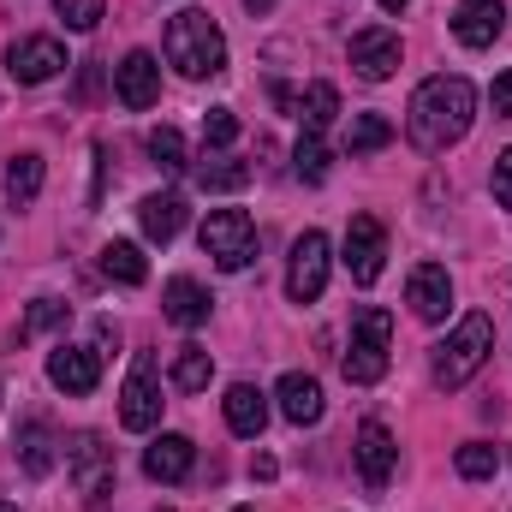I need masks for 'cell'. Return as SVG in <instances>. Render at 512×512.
Masks as SVG:
<instances>
[{
	"label": "cell",
	"mask_w": 512,
	"mask_h": 512,
	"mask_svg": "<svg viewBox=\"0 0 512 512\" xmlns=\"http://www.w3.org/2000/svg\"><path fill=\"white\" fill-rule=\"evenodd\" d=\"M471 120H477V90H471V78L435 72V78L417 84V96H411V108H405V137H411V149L441 155V149H453V143L471 131Z\"/></svg>",
	"instance_id": "6da1fadb"
},
{
	"label": "cell",
	"mask_w": 512,
	"mask_h": 512,
	"mask_svg": "<svg viewBox=\"0 0 512 512\" xmlns=\"http://www.w3.org/2000/svg\"><path fill=\"white\" fill-rule=\"evenodd\" d=\"M161 54H167V66H179V78H215V72H227V36H221V24L203 6H185V12L167 18Z\"/></svg>",
	"instance_id": "7a4b0ae2"
},
{
	"label": "cell",
	"mask_w": 512,
	"mask_h": 512,
	"mask_svg": "<svg viewBox=\"0 0 512 512\" xmlns=\"http://www.w3.org/2000/svg\"><path fill=\"white\" fill-rule=\"evenodd\" d=\"M489 352H495V316L471 310V316H465L441 346H435V382L447 387V393H459V387L489 364Z\"/></svg>",
	"instance_id": "3957f363"
},
{
	"label": "cell",
	"mask_w": 512,
	"mask_h": 512,
	"mask_svg": "<svg viewBox=\"0 0 512 512\" xmlns=\"http://www.w3.org/2000/svg\"><path fill=\"white\" fill-rule=\"evenodd\" d=\"M387 352H393V316H387L382 304L358 310V316H352V346H346V358H340L346 382L376 387L387 376Z\"/></svg>",
	"instance_id": "277c9868"
},
{
	"label": "cell",
	"mask_w": 512,
	"mask_h": 512,
	"mask_svg": "<svg viewBox=\"0 0 512 512\" xmlns=\"http://www.w3.org/2000/svg\"><path fill=\"white\" fill-rule=\"evenodd\" d=\"M197 245H203V256H209L215 268L239 274V268H251L256 262V221L245 215V209H215V215L203 221Z\"/></svg>",
	"instance_id": "5b68a950"
},
{
	"label": "cell",
	"mask_w": 512,
	"mask_h": 512,
	"mask_svg": "<svg viewBox=\"0 0 512 512\" xmlns=\"http://www.w3.org/2000/svg\"><path fill=\"white\" fill-rule=\"evenodd\" d=\"M66 465H72V477H78V489H84V507L90 512L114 507V501H108V495H114V459H108L102 435H72Z\"/></svg>",
	"instance_id": "8992f818"
},
{
	"label": "cell",
	"mask_w": 512,
	"mask_h": 512,
	"mask_svg": "<svg viewBox=\"0 0 512 512\" xmlns=\"http://www.w3.org/2000/svg\"><path fill=\"white\" fill-rule=\"evenodd\" d=\"M120 423H126L131 435H149L161 423V376H155V358L149 352L131 358V376L120 387Z\"/></svg>",
	"instance_id": "52a82bcc"
},
{
	"label": "cell",
	"mask_w": 512,
	"mask_h": 512,
	"mask_svg": "<svg viewBox=\"0 0 512 512\" xmlns=\"http://www.w3.org/2000/svg\"><path fill=\"white\" fill-rule=\"evenodd\" d=\"M328 286V239L310 227L292 239V262H286V298L292 304H316Z\"/></svg>",
	"instance_id": "ba28073f"
},
{
	"label": "cell",
	"mask_w": 512,
	"mask_h": 512,
	"mask_svg": "<svg viewBox=\"0 0 512 512\" xmlns=\"http://www.w3.org/2000/svg\"><path fill=\"white\" fill-rule=\"evenodd\" d=\"M346 268H352V280L358 286H376L387 268V227L376 215H352V227H346Z\"/></svg>",
	"instance_id": "9c48e42d"
},
{
	"label": "cell",
	"mask_w": 512,
	"mask_h": 512,
	"mask_svg": "<svg viewBox=\"0 0 512 512\" xmlns=\"http://www.w3.org/2000/svg\"><path fill=\"white\" fill-rule=\"evenodd\" d=\"M114 96L126 102V108H155L161 102V60L149 54V48H131L126 60L114 66Z\"/></svg>",
	"instance_id": "30bf717a"
},
{
	"label": "cell",
	"mask_w": 512,
	"mask_h": 512,
	"mask_svg": "<svg viewBox=\"0 0 512 512\" xmlns=\"http://www.w3.org/2000/svg\"><path fill=\"white\" fill-rule=\"evenodd\" d=\"M6 72H12L18 84H48V78L66 72V48H60L54 36H24V42L6 48Z\"/></svg>",
	"instance_id": "8fae6325"
},
{
	"label": "cell",
	"mask_w": 512,
	"mask_h": 512,
	"mask_svg": "<svg viewBox=\"0 0 512 512\" xmlns=\"http://www.w3.org/2000/svg\"><path fill=\"white\" fill-rule=\"evenodd\" d=\"M405 304H411L417 322H441V316L453 310V280H447V268H441V262H417L411 280H405Z\"/></svg>",
	"instance_id": "7c38bea8"
},
{
	"label": "cell",
	"mask_w": 512,
	"mask_h": 512,
	"mask_svg": "<svg viewBox=\"0 0 512 512\" xmlns=\"http://www.w3.org/2000/svg\"><path fill=\"white\" fill-rule=\"evenodd\" d=\"M352 459H358V477H364V489H376V495H382L387 477H393V459H399V447H393L387 423H364V429H358V441H352Z\"/></svg>",
	"instance_id": "4fadbf2b"
},
{
	"label": "cell",
	"mask_w": 512,
	"mask_h": 512,
	"mask_svg": "<svg viewBox=\"0 0 512 512\" xmlns=\"http://www.w3.org/2000/svg\"><path fill=\"white\" fill-rule=\"evenodd\" d=\"M352 66H358V78L387 84V78L399 72V36H393V30H382V24L358 30V36H352Z\"/></svg>",
	"instance_id": "5bb4252c"
},
{
	"label": "cell",
	"mask_w": 512,
	"mask_h": 512,
	"mask_svg": "<svg viewBox=\"0 0 512 512\" xmlns=\"http://www.w3.org/2000/svg\"><path fill=\"white\" fill-rule=\"evenodd\" d=\"M48 382L60 387V393H96L102 382V352H90V346H60L54 358H48Z\"/></svg>",
	"instance_id": "9a60e30c"
},
{
	"label": "cell",
	"mask_w": 512,
	"mask_h": 512,
	"mask_svg": "<svg viewBox=\"0 0 512 512\" xmlns=\"http://www.w3.org/2000/svg\"><path fill=\"white\" fill-rule=\"evenodd\" d=\"M501 30H507V6L501 0H459L453 6V36L465 48H489Z\"/></svg>",
	"instance_id": "2e32d148"
},
{
	"label": "cell",
	"mask_w": 512,
	"mask_h": 512,
	"mask_svg": "<svg viewBox=\"0 0 512 512\" xmlns=\"http://www.w3.org/2000/svg\"><path fill=\"white\" fill-rule=\"evenodd\" d=\"M161 310H167L173 328H203V322H209V292H203L191 274H173V280L161 286Z\"/></svg>",
	"instance_id": "e0dca14e"
},
{
	"label": "cell",
	"mask_w": 512,
	"mask_h": 512,
	"mask_svg": "<svg viewBox=\"0 0 512 512\" xmlns=\"http://www.w3.org/2000/svg\"><path fill=\"white\" fill-rule=\"evenodd\" d=\"M191 459H197V447H191L185 435H155V441L143 447V471H149L155 483H185V477H191Z\"/></svg>",
	"instance_id": "ac0fdd59"
},
{
	"label": "cell",
	"mask_w": 512,
	"mask_h": 512,
	"mask_svg": "<svg viewBox=\"0 0 512 512\" xmlns=\"http://www.w3.org/2000/svg\"><path fill=\"white\" fill-rule=\"evenodd\" d=\"M274 399H280V417L286 423H322V382L316 376H304V370H292V376H280L274 387Z\"/></svg>",
	"instance_id": "d6986e66"
},
{
	"label": "cell",
	"mask_w": 512,
	"mask_h": 512,
	"mask_svg": "<svg viewBox=\"0 0 512 512\" xmlns=\"http://www.w3.org/2000/svg\"><path fill=\"white\" fill-rule=\"evenodd\" d=\"M221 405H227V429H233V435H245V441H256V435H262V423H268V393H262V387L233 382Z\"/></svg>",
	"instance_id": "ffe728a7"
},
{
	"label": "cell",
	"mask_w": 512,
	"mask_h": 512,
	"mask_svg": "<svg viewBox=\"0 0 512 512\" xmlns=\"http://www.w3.org/2000/svg\"><path fill=\"white\" fill-rule=\"evenodd\" d=\"M137 221H143V233H149L155 245H167V239H179V227H185V197L155 191V197L137 203Z\"/></svg>",
	"instance_id": "44dd1931"
},
{
	"label": "cell",
	"mask_w": 512,
	"mask_h": 512,
	"mask_svg": "<svg viewBox=\"0 0 512 512\" xmlns=\"http://www.w3.org/2000/svg\"><path fill=\"white\" fill-rule=\"evenodd\" d=\"M12 447H18V459H24L30 477H48V471H54V429H48L42 417H30V423L12 435Z\"/></svg>",
	"instance_id": "7402d4cb"
},
{
	"label": "cell",
	"mask_w": 512,
	"mask_h": 512,
	"mask_svg": "<svg viewBox=\"0 0 512 512\" xmlns=\"http://www.w3.org/2000/svg\"><path fill=\"white\" fill-rule=\"evenodd\" d=\"M292 108H298V120H304V131H328L334 120H340V90L316 78V84H304V96H298Z\"/></svg>",
	"instance_id": "603a6c76"
},
{
	"label": "cell",
	"mask_w": 512,
	"mask_h": 512,
	"mask_svg": "<svg viewBox=\"0 0 512 512\" xmlns=\"http://www.w3.org/2000/svg\"><path fill=\"white\" fill-rule=\"evenodd\" d=\"M102 274L120 280V286H143V280H149V262H143V251H137L131 239H114V245L102 251Z\"/></svg>",
	"instance_id": "cb8c5ba5"
},
{
	"label": "cell",
	"mask_w": 512,
	"mask_h": 512,
	"mask_svg": "<svg viewBox=\"0 0 512 512\" xmlns=\"http://www.w3.org/2000/svg\"><path fill=\"white\" fill-rule=\"evenodd\" d=\"M209 376H215V358H209L197 340H191V346H179V358H173V387H179V393H203Z\"/></svg>",
	"instance_id": "d4e9b609"
},
{
	"label": "cell",
	"mask_w": 512,
	"mask_h": 512,
	"mask_svg": "<svg viewBox=\"0 0 512 512\" xmlns=\"http://www.w3.org/2000/svg\"><path fill=\"white\" fill-rule=\"evenodd\" d=\"M197 185H203V191H245V185H251V167H245V161H227V155H203Z\"/></svg>",
	"instance_id": "484cf974"
},
{
	"label": "cell",
	"mask_w": 512,
	"mask_h": 512,
	"mask_svg": "<svg viewBox=\"0 0 512 512\" xmlns=\"http://www.w3.org/2000/svg\"><path fill=\"white\" fill-rule=\"evenodd\" d=\"M6 197H12L18 209L42 197V155H12V167H6Z\"/></svg>",
	"instance_id": "4316f807"
},
{
	"label": "cell",
	"mask_w": 512,
	"mask_h": 512,
	"mask_svg": "<svg viewBox=\"0 0 512 512\" xmlns=\"http://www.w3.org/2000/svg\"><path fill=\"white\" fill-rule=\"evenodd\" d=\"M292 173H298L304 185H322V179H328V143H322V131H304V137H298Z\"/></svg>",
	"instance_id": "83f0119b"
},
{
	"label": "cell",
	"mask_w": 512,
	"mask_h": 512,
	"mask_svg": "<svg viewBox=\"0 0 512 512\" xmlns=\"http://www.w3.org/2000/svg\"><path fill=\"white\" fill-rule=\"evenodd\" d=\"M453 465H459V477H465V483H483V477H495V471H501V453H495L489 441H465V447L453 453Z\"/></svg>",
	"instance_id": "f1b7e54d"
},
{
	"label": "cell",
	"mask_w": 512,
	"mask_h": 512,
	"mask_svg": "<svg viewBox=\"0 0 512 512\" xmlns=\"http://www.w3.org/2000/svg\"><path fill=\"white\" fill-rule=\"evenodd\" d=\"M346 143H352V155H370V149L393 143V126H387L382 114H358V120H352V137H346Z\"/></svg>",
	"instance_id": "f546056e"
},
{
	"label": "cell",
	"mask_w": 512,
	"mask_h": 512,
	"mask_svg": "<svg viewBox=\"0 0 512 512\" xmlns=\"http://www.w3.org/2000/svg\"><path fill=\"white\" fill-rule=\"evenodd\" d=\"M149 155H155V167H161V173H179V167H185V137H179L173 126L149 131Z\"/></svg>",
	"instance_id": "4dcf8cb0"
},
{
	"label": "cell",
	"mask_w": 512,
	"mask_h": 512,
	"mask_svg": "<svg viewBox=\"0 0 512 512\" xmlns=\"http://www.w3.org/2000/svg\"><path fill=\"white\" fill-rule=\"evenodd\" d=\"M66 316H72V310H66V304H60V298H36V304H30V316H24V328H18V334H24V340H30V334H48V328H60V322H66Z\"/></svg>",
	"instance_id": "1f68e13d"
},
{
	"label": "cell",
	"mask_w": 512,
	"mask_h": 512,
	"mask_svg": "<svg viewBox=\"0 0 512 512\" xmlns=\"http://www.w3.org/2000/svg\"><path fill=\"white\" fill-rule=\"evenodd\" d=\"M233 137H239L233 108H209L203 114V149H233Z\"/></svg>",
	"instance_id": "d6a6232c"
},
{
	"label": "cell",
	"mask_w": 512,
	"mask_h": 512,
	"mask_svg": "<svg viewBox=\"0 0 512 512\" xmlns=\"http://www.w3.org/2000/svg\"><path fill=\"white\" fill-rule=\"evenodd\" d=\"M54 12L66 18V30H96L102 24V0H54Z\"/></svg>",
	"instance_id": "836d02e7"
},
{
	"label": "cell",
	"mask_w": 512,
	"mask_h": 512,
	"mask_svg": "<svg viewBox=\"0 0 512 512\" xmlns=\"http://www.w3.org/2000/svg\"><path fill=\"white\" fill-rule=\"evenodd\" d=\"M489 185H495V203L512 209V149H501V161H495V179H489Z\"/></svg>",
	"instance_id": "e575fe53"
},
{
	"label": "cell",
	"mask_w": 512,
	"mask_h": 512,
	"mask_svg": "<svg viewBox=\"0 0 512 512\" xmlns=\"http://www.w3.org/2000/svg\"><path fill=\"white\" fill-rule=\"evenodd\" d=\"M489 102H495V120H512V72H501V78H495Z\"/></svg>",
	"instance_id": "d590c367"
},
{
	"label": "cell",
	"mask_w": 512,
	"mask_h": 512,
	"mask_svg": "<svg viewBox=\"0 0 512 512\" xmlns=\"http://www.w3.org/2000/svg\"><path fill=\"white\" fill-rule=\"evenodd\" d=\"M376 6H382V12H405V6H411V0H376Z\"/></svg>",
	"instance_id": "8d00e7d4"
},
{
	"label": "cell",
	"mask_w": 512,
	"mask_h": 512,
	"mask_svg": "<svg viewBox=\"0 0 512 512\" xmlns=\"http://www.w3.org/2000/svg\"><path fill=\"white\" fill-rule=\"evenodd\" d=\"M245 6H251V12H268V6H274V0H245Z\"/></svg>",
	"instance_id": "74e56055"
},
{
	"label": "cell",
	"mask_w": 512,
	"mask_h": 512,
	"mask_svg": "<svg viewBox=\"0 0 512 512\" xmlns=\"http://www.w3.org/2000/svg\"><path fill=\"white\" fill-rule=\"evenodd\" d=\"M0 512H18V507H12V501H0Z\"/></svg>",
	"instance_id": "f35d334b"
},
{
	"label": "cell",
	"mask_w": 512,
	"mask_h": 512,
	"mask_svg": "<svg viewBox=\"0 0 512 512\" xmlns=\"http://www.w3.org/2000/svg\"><path fill=\"white\" fill-rule=\"evenodd\" d=\"M233 512H251V507H233Z\"/></svg>",
	"instance_id": "ab89813d"
},
{
	"label": "cell",
	"mask_w": 512,
	"mask_h": 512,
	"mask_svg": "<svg viewBox=\"0 0 512 512\" xmlns=\"http://www.w3.org/2000/svg\"><path fill=\"white\" fill-rule=\"evenodd\" d=\"M155 512H167V507H155Z\"/></svg>",
	"instance_id": "60d3db41"
}]
</instances>
